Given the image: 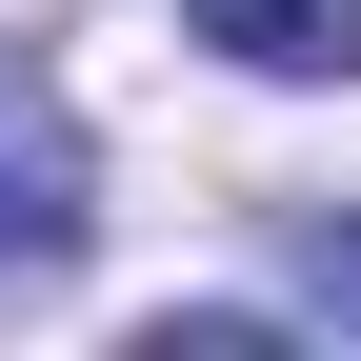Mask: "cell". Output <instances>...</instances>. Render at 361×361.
I'll use <instances>...</instances> for the list:
<instances>
[{"instance_id": "1", "label": "cell", "mask_w": 361, "mask_h": 361, "mask_svg": "<svg viewBox=\"0 0 361 361\" xmlns=\"http://www.w3.org/2000/svg\"><path fill=\"white\" fill-rule=\"evenodd\" d=\"M80 241H101V161H80V101L0 61V301H61Z\"/></svg>"}, {"instance_id": "2", "label": "cell", "mask_w": 361, "mask_h": 361, "mask_svg": "<svg viewBox=\"0 0 361 361\" xmlns=\"http://www.w3.org/2000/svg\"><path fill=\"white\" fill-rule=\"evenodd\" d=\"M241 80H361V0H180Z\"/></svg>"}, {"instance_id": "3", "label": "cell", "mask_w": 361, "mask_h": 361, "mask_svg": "<svg viewBox=\"0 0 361 361\" xmlns=\"http://www.w3.org/2000/svg\"><path fill=\"white\" fill-rule=\"evenodd\" d=\"M301 301H341V322H361V221H301Z\"/></svg>"}]
</instances>
